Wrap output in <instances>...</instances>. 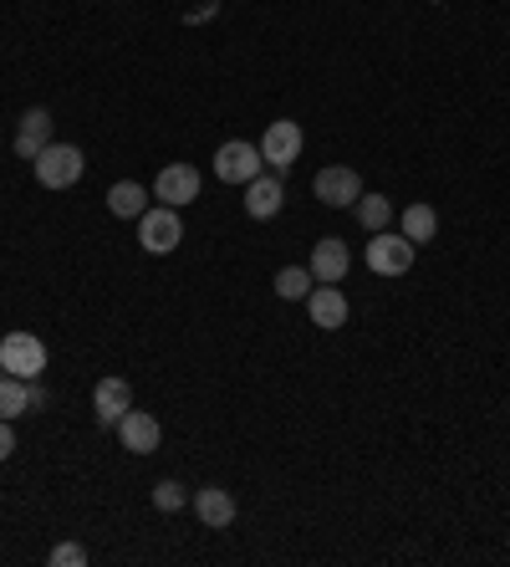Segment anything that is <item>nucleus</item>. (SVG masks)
I'll list each match as a JSON object with an SVG mask.
<instances>
[{
  "instance_id": "nucleus-1",
  "label": "nucleus",
  "mask_w": 510,
  "mask_h": 567,
  "mask_svg": "<svg viewBox=\"0 0 510 567\" xmlns=\"http://www.w3.org/2000/svg\"><path fill=\"white\" fill-rule=\"evenodd\" d=\"M36 180L46 184V190H72L77 180H82V169H88V159H82V149L77 144H46L36 159Z\"/></svg>"
},
{
  "instance_id": "nucleus-2",
  "label": "nucleus",
  "mask_w": 510,
  "mask_h": 567,
  "mask_svg": "<svg viewBox=\"0 0 510 567\" xmlns=\"http://www.w3.org/2000/svg\"><path fill=\"white\" fill-rule=\"evenodd\" d=\"M179 240H184V220H179L174 205H154L138 215V246L148 256H169Z\"/></svg>"
},
{
  "instance_id": "nucleus-3",
  "label": "nucleus",
  "mask_w": 510,
  "mask_h": 567,
  "mask_svg": "<svg viewBox=\"0 0 510 567\" xmlns=\"http://www.w3.org/2000/svg\"><path fill=\"white\" fill-rule=\"evenodd\" d=\"M0 368L15 378H42L46 343L36 332H5V338H0Z\"/></svg>"
},
{
  "instance_id": "nucleus-4",
  "label": "nucleus",
  "mask_w": 510,
  "mask_h": 567,
  "mask_svg": "<svg viewBox=\"0 0 510 567\" xmlns=\"http://www.w3.org/2000/svg\"><path fill=\"white\" fill-rule=\"evenodd\" d=\"M296 154H302V123H296V118L265 123V134H261V159L271 165V174H281V180H286V169L296 165Z\"/></svg>"
},
{
  "instance_id": "nucleus-5",
  "label": "nucleus",
  "mask_w": 510,
  "mask_h": 567,
  "mask_svg": "<svg viewBox=\"0 0 510 567\" xmlns=\"http://www.w3.org/2000/svg\"><path fill=\"white\" fill-rule=\"evenodd\" d=\"M261 144H246V138H230V144H219L215 149V180L225 184H250L261 174Z\"/></svg>"
},
{
  "instance_id": "nucleus-6",
  "label": "nucleus",
  "mask_w": 510,
  "mask_h": 567,
  "mask_svg": "<svg viewBox=\"0 0 510 567\" xmlns=\"http://www.w3.org/2000/svg\"><path fill=\"white\" fill-rule=\"evenodd\" d=\"M367 267L378 271V276H404L408 267H413V240L404 236V230H373V240H367Z\"/></svg>"
},
{
  "instance_id": "nucleus-7",
  "label": "nucleus",
  "mask_w": 510,
  "mask_h": 567,
  "mask_svg": "<svg viewBox=\"0 0 510 567\" xmlns=\"http://www.w3.org/2000/svg\"><path fill=\"white\" fill-rule=\"evenodd\" d=\"M311 190H317V200L327 209H352L358 205V194H363V180H358V169L352 165H327V169H317Z\"/></svg>"
},
{
  "instance_id": "nucleus-8",
  "label": "nucleus",
  "mask_w": 510,
  "mask_h": 567,
  "mask_svg": "<svg viewBox=\"0 0 510 567\" xmlns=\"http://www.w3.org/2000/svg\"><path fill=\"white\" fill-rule=\"evenodd\" d=\"M200 169L194 165H163L159 180H154V194H159V205H190L194 194H200Z\"/></svg>"
},
{
  "instance_id": "nucleus-9",
  "label": "nucleus",
  "mask_w": 510,
  "mask_h": 567,
  "mask_svg": "<svg viewBox=\"0 0 510 567\" xmlns=\"http://www.w3.org/2000/svg\"><path fill=\"white\" fill-rule=\"evenodd\" d=\"M113 430H117V440H123V450H133V455H154V450H159V440H163L159 419L144 415V409H128V415L117 419Z\"/></svg>"
},
{
  "instance_id": "nucleus-10",
  "label": "nucleus",
  "mask_w": 510,
  "mask_h": 567,
  "mask_svg": "<svg viewBox=\"0 0 510 567\" xmlns=\"http://www.w3.org/2000/svg\"><path fill=\"white\" fill-rule=\"evenodd\" d=\"M348 267H352L348 240L321 236L317 246H311V276H317L321 286H337V282H342V276H348Z\"/></svg>"
},
{
  "instance_id": "nucleus-11",
  "label": "nucleus",
  "mask_w": 510,
  "mask_h": 567,
  "mask_svg": "<svg viewBox=\"0 0 510 567\" xmlns=\"http://www.w3.org/2000/svg\"><path fill=\"white\" fill-rule=\"evenodd\" d=\"M281 205H286V184H281V174H256V180L246 184V215L250 220H276Z\"/></svg>"
},
{
  "instance_id": "nucleus-12",
  "label": "nucleus",
  "mask_w": 510,
  "mask_h": 567,
  "mask_svg": "<svg viewBox=\"0 0 510 567\" xmlns=\"http://www.w3.org/2000/svg\"><path fill=\"white\" fill-rule=\"evenodd\" d=\"M306 313H311V322L327 332L348 328V297H342V286H311V297H306Z\"/></svg>"
},
{
  "instance_id": "nucleus-13",
  "label": "nucleus",
  "mask_w": 510,
  "mask_h": 567,
  "mask_svg": "<svg viewBox=\"0 0 510 567\" xmlns=\"http://www.w3.org/2000/svg\"><path fill=\"white\" fill-rule=\"evenodd\" d=\"M46 144H52V113H46V107H26V113H21V128H15V154H21V159H36Z\"/></svg>"
},
{
  "instance_id": "nucleus-14",
  "label": "nucleus",
  "mask_w": 510,
  "mask_h": 567,
  "mask_svg": "<svg viewBox=\"0 0 510 567\" xmlns=\"http://www.w3.org/2000/svg\"><path fill=\"white\" fill-rule=\"evenodd\" d=\"M194 511H200L204 526H230L235 522V496L225 491V486H204V491H194Z\"/></svg>"
},
{
  "instance_id": "nucleus-15",
  "label": "nucleus",
  "mask_w": 510,
  "mask_h": 567,
  "mask_svg": "<svg viewBox=\"0 0 510 567\" xmlns=\"http://www.w3.org/2000/svg\"><path fill=\"white\" fill-rule=\"evenodd\" d=\"M92 404H98V419H102V424H117V419L133 409V388L123 384V378H102L98 394H92Z\"/></svg>"
},
{
  "instance_id": "nucleus-16",
  "label": "nucleus",
  "mask_w": 510,
  "mask_h": 567,
  "mask_svg": "<svg viewBox=\"0 0 510 567\" xmlns=\"http://www.w3.org/2000/svg\"><path fill=\"white\" fill-rule=\"evenodd\" d=\"M107 209H113L117 220H138V215L148 209V190L144 184H133V180L113 184V190H107Z\"/></svg>"
},
{
  "instance_id": "nucleus-17",
  "label": "nucleus",
  "mask_w": 510,
  "mask_h": 567,
  "mask_svg": "<svg viewBox=\"0 0 510 567\" xmlns=\"http://www.w3.org/2000/svg\"><path fill=\"white\" fill-rule=\"evenodd\" d=\"M21 415H31V388H26V378H15V374H5L0 378V419H21Z\"/></svg>"
},
{
  "instance_id": "nucleus-18",
  "label": "nucleus",
  "mask_w": 510,
  "mask_h": 567,
  "mask_svg": "<svg viewBox=\"0 0 510 567\" xmlns=\"http://www.w3.org/2000/svg\"><path fill=\"white\" fill-rule=\"evenodd\" d=\"M404 236L413 240V246H429V240L439 236V215H434V205H408V209H404Z\"/></svg>"
},
{
  "instance_id": "nucleus-19",
  "label": "nucleus",
  "mask_w": 510,
  "mask_h": 567,
  "mask_svg": "<svg viewBox=\"0 0 510 567\" xmlns=\"http://www.w3.org/2000/svg\"><path fill=\"white\" fill-rule=\"evenodd\" d=\"M311 267H281L276 271V297L281 302H302V297H311Z\"/></svg>"
},
{
  "instance_id": "nucleus-20",
  "label": "nucleus",
  "mask_w": 510,
  "mask_h": 567,
  "mask_svg": "<svg viewBox=\"0 0 510 567\" xmlns=\"http://www.w3.org/2000/svg\"><path fill=\"white\" fill-rule=\"evenodd\" d=\"M358 220H363V230L373 236V230H388V220H394V205L383 200V194H358Z\"/></svg>"
},
{
  "instance_id": "nucleus-21",
  "label": "nucleus",
  "mask_w": 510,
  "mask_h": 567,
  "mask_svg": "<svg viewBox=\"0 0 510 567\" xmlns=\"http://www.w3.org/2000/svg\"><path fill=\"white\" fill-rule=\"evenodd\" d=\"M184 501H190V491H184L179 480H159V486H154V507L159 511H184Z\"/></svg>"
},
{
  "instance_id": "nucleus-22",
  "label": "nucleus",
  "mask_w": 510,
  "mask_h": 567,
  "mask_svg": "<svg viewBox=\"0 0 510 567\" xmlns=\"http://www.w3.org/2000/svg\"><path fill=\"white\" fill-rule=\"evenodd\" d=\"M88 563V547H77V542H57L52 547V567H82Z\"/></svg>"
},
{
  "instance_id": "nucleus-23",
  "label": "nucleus",
  "mask_w": 510,
  "mask_h": 567,
  "mask_svg": "<svg viewBox=\"0 0 510 567\" xmlns=\"http://www.w3.org/2000/svg\"><path fill=\"white\" fill-rule=\"evenodd\" d=\"M26 388H31V415H36V409H46V404H52V388H46L42 378H26Z\"/></svg>"
},
{
  "instance_id": "nucleus-24",
  "label": "nucleus",
  "mask_w": 510,
  "mask_h": 567,
  "mask_svg": "<svg viewBox=\"0 0 510 567\" xmlns=\"http://www.w3.org/2000/svg\"><path fill=\"white\" fill-rule=\"evenodd\" d=\"M15 450V430H11V419H0V461Z\"/></svg>"
},
{
  "instance_id": "nucleus-25",
  "label": "nucleus",
  "mask_w": 510,
  "mask_h": 567,
  "mask_svg": "<svg viewBox=\"0 0 510 567\" xmlns=\"http://www.w3.org/2000/svg\"><path fill=\"white\" fill-rule=\"evenodd\" d=\"M0 378H5V368H0Z\"/></svg>"
}]
</instances>
